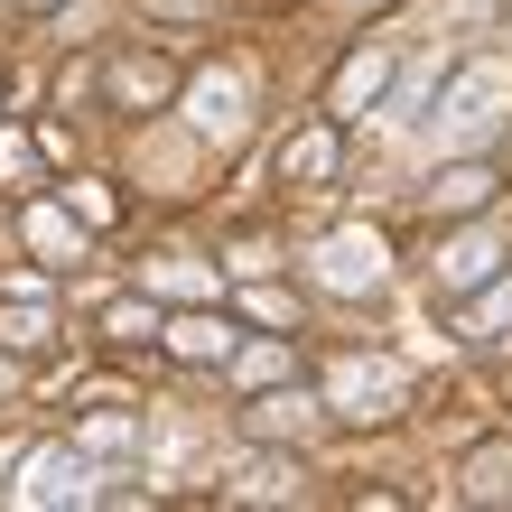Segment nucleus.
<instances>
[{"label": "nucleus", "mask_w": 512, "mask_h": 512, "mask_svg": "<svg viewBox=\"0 0 512 512\" xmlns=\"http://www.w3.org/2000/svg\"><path fill=\"white\" fill-rule=\"evenodd\" d=\"M503 103H512V66H466L457 94H447V112H438V131L447 140H485L503 122Z\"/></svg>", "instance_id": "obj_1"}, {"label": "nucleus", "mask_w": 512, "mask_h": 512, "mask_svg": "<svg viewBox=\"0 0 512 512\" xmlns=\"http://www.w3.org/2000/svg\"><path fill=\"white\" fill-rule=\"evenodd\" d=\"M336 401L354 419H391L401 410V364H391V354H345L336 364Z\"/></svg>", "instance_id": "obj_2"}, {"label": "nucleus", "mask_w": 512, "mask_h": 512, "mask_svg": "<svg viewBox=\"0 0 512 512\" xmlns=\"http://www.w3.org/2000/svg\"><path fill=\"white\" fill-rule=\"evenodd\" d=\"M317 280H326V289H373V280H382L373 233H336V243L317 252Z\"/></svg>", "instance_id": "obj_3"}, {"label": "nucleus", "mask_w": 512, "mask_h": 512, "mask_svg": "<svg viewBox=\"0 0 512 512\" xmlns=\"http://www.w3.org/2000/svg\"><path fill=\"white\" fill-rule=\"evenodd\" d=\"M485 270H503V233H457V243L438 252V280H447V289L485 280Z\"/></svg>", "instance_id": "obj_4"}, {"label": "nucleus", "mask_w": 512, "mask_h": 512, "mask_svg": "<svg viewBox=\"0 0 512 512\" xmlns=\"http://www.w3.org/2000/svg\"><path fill=\"white\" fill-rule=\"evenodd\" d=\"M382 84H391V47H364V56H354V66L336 75V94H326V103H336V122H345V112H364Z\"/></svg>", "instance_id": "obj_5"}, {"label": "nucleus", "mask_w": 512, "mask_h": 512, "mask_svg": "<svg viewBox=\"0 0 512 512\" xmlns=\"http://www.w3.org/2000/svg\"><path fill=\"white\" fill-rule=\"evenodd\" d=\"M84 485H75V457L66 447H47V457H28V475H19V503H75Z\"/></svg>", "instance_id": "obj_6"}, {"label": "nucleus", "mask_w": 512, "mask_h": 512, "mask_svg": "<svg viewBox=\"0 0 512 512\" xmlns=\"http://www.w3.org/2000/svg\"><path fill=\"white\" fill-rule=\"evenodd\" d=\"M466 503H512V438L466 457Z\"/></svg>", "instance_id": "obj_7"}, {"label": "nucleus", "mask_w": 512, "mask_h": 512, "mask_svg": "<svg viewBox=\"0 0 512 512\" xmlns=\"http://www.w3.org/2000/svg\"><path fill=\"white\" fill-rule=\"evenodd\" d=\"M168 345L187 354V364H224V354H233V326H224V317H177Z\"/></svg>", "instance_id": "obj_8"}, {"label": "nucleus", "mask_w": 512, "mask_h": 512, "mask_svg": "<svg viewBox=\"0 0 512 512\" xmlns=\"http://www.w3.org/2000/svg\"><path fill=\"white\" fill-rule=\"evenodd\" d=\"M485 196H494V168H475V159H457V168H447L438 187H429V205H438V215H466V205H485Z\"/></svg>", "instance_id": "obj_9"}, {"label": "nucleus", "mask_w": 512, "mask_h": 512, "mask_svg": "<svg viewBox=\"0 0 512 512\" xmlns=\"http://www.w3.org/2000/svg\"><path fill=\"white\" fill-rule=\"evenodd\" d=\"M168 84H177V75L159 66V56H131V66H112V94H122V103H159Z\"/></svg>", "instance_id": "obj_10"}, {"label": "nucleus", "mask_w": 512, "mask_h": 512, "mask_svg": "<svg viewBox=\"0 0 512 512\" xmlns=\"http://www.w3.org/2000/svg\"><path fill=\"white\" fill-rule=\"evenodd\" d=\"M280 168H289V177H326V168H336V140H326V131L289 140V149H280Z\"/></svg>", "instance_id": "obj_11"}, {"label": "nucleus", "mask_w": 512, "mask_h": 512, "mask_svg": "<svg viewBox=\"0 0 512 512\" xmlns=\"http://www.w3.org/2000/svg\"><path fill=\"white\" fill-rule=\"evenodd\" d=\"M28 243L38 252H75V224L56 215V205H28Z\"/></svg>", "instance_id": "obj_12"}, {"label": "nucleus", "mask_w": 512, "mask_h": 512, "mask_svg": "<svg viewBox=\"0 0 512 512\" xmlns=\"http://www.w3.org/2000/svg\"><path fill=\"white\" fill-rule=\"evenodd\" d=\"M0 345H47V317L38 308H10V317H0Z\"/></svg>", "instance_id": "obj_13"}, {"label": "nucleus", "mask_w": 512, "mask_h": 512, "mask_svg": "<svg viewBox=\"0 0 512 512\" xmlns=\"http://www.w3.org/2000/svg\"><path fill=\"white\" fill-rule=\"evenodd\" d=\"M233 373H243V382H280L289 354H280V345H270V354H233Z\"/></svg>", "instance_id": "obj_14"}, {"label": "nucleus", "mask_w": 512, "mask_h": 512, "mask_svg": "<svg viewBox=\"0 0 512 512\" xmlns=\"http://www.w3.org/2000/svg\"><path fill=\"white\" fill-rule=\"evenodd\" d=\"M103 326H112V336H122V345H140V336H149V308H112Z\"/></svg>", "instance_id": "obj_15"}]
</instances>
